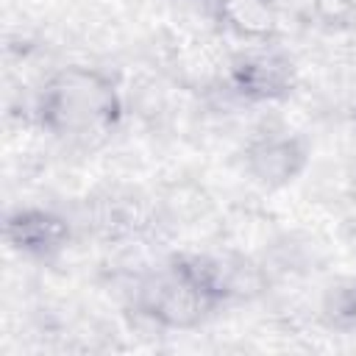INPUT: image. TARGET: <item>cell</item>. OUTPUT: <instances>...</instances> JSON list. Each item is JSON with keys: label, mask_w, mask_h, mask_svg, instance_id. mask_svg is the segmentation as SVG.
<instances>
[{"label": "cell", "mask_w": 356, "mask_h": 356, "mask_svg": "<svg viewBox=\"0 0 356 356\" xmlns=\"http://www.w3.org/2000/svg\"><path fill=\"white\" fill-rule=\"evenodd\" d=\"M122 95L117 81L86 64L56 70L39 89L33 117L36 125L72 147H92L117 134L122 125Z\"/></svg>", "instance_id": "6da1fadb"}, {"label": "cell", "mask_w": 356, "mask_h": 356, "mask_svg": "<svg viewBox=\"0 0 356 356\" xmlns=\"http://www.w3.org/2000/svg\"><path fill=\"white\" fill-rule=\"evenodd\" d=\"M134 312L164 331H189L211 320L222 306L200 286L175 253L136 281Z\"/></svg>", "instance_id": "7a4b0ae2"}, {"label": "cell", "mask_w": 356, "mask_h": 356, "mask_svg": "<svg viewBox=\"0 0 356 356\" xmlns=\"http://www.w3.org/2000/svg\"><path fill=\"white\" fill-rule=\"evenodd\" d=\"M228 86L248 103H284L298 89L295 58L270 44H245L228 61Z\"/></svg>", "instance_id": "3957f363"}, {"label": "cell", "mask_w": 356, "mask_h": 356, "mask_svg": "<svg viewBox=\"0 0 356 356\" xmlns=\"http://www.w3.org/2000/svg\"><path fill=\"white\" fill-rule=\"evenodd\" d=\"M312 161L303 136L289 131H264L245 145L242 164L253 184L264 189H284L295 184Z\"/></svg>", "instance_id": "277c9868"}, {"label": "cell", "mask_w": 356, "mask_h": 356, "mask_svg": "<svg viewBox=\"0 0 356 356\" xmlns=\"http://www.w3.org/2000/svg\"><path fill=\"white\" fill-rule=\"evenodd\" d=\"M6 245L31 261H53L72 242V225L64 214L44 206H19L6 214Z\"/></svg>", "instance_id": "5b68a950"}, {"label": "cell", "mask_w": 356, "mask_h": 356, "mask_svg": "<svg viewBox=\"0 0 356 356\" xmlns=\"http://www.w3.org/2000/svg\"><path fill=\"white\" fill-rule=\"evenodd\" d=\"M211 17L222 33L245 44H270L278 36V0H214Z\"/></svg>", "instance_id": "8992f818"}, {"label": "cell", "mask_w": 356, "mask_h": 356, "mask_svg": "<svg viewBox=\"0 0 356 356\" xmlns=\"http://www.w3.org/2000/svg\"><path fill=\"white\" fill-rule=\"evenodd\" d=\"M323 317L331 328H353L356 325V278L325 295Z\"/></svg>", "instance_id": "52a82bcc"}, {"label": "cell", "mask_w": 356, "mask_h": 356, "mask_svg": "<svg viewBox=\"0 0 356 356\" xmlns=\"http://www.w3.org/2000/svg\"><path fill=\"white\" fill-rule=\"evenodd\" d=\"M312 17L323 31H345L356 22V0H312Z\"/></svg>", "instance_id": "ba28073f"}]
</instances>
